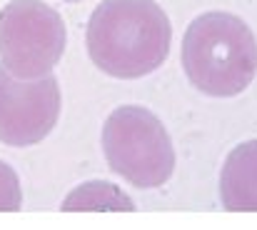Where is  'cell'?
<instances>
[{
    "label": "cell",
    "mask_w": 257,
    "mask_h": 230,
    "mask_svg": "<svg viewBox=\"0 0 257 230\" xmlns=\"http://www.w3.org/2000/svg\"><path fill=\"white\" fill-rule=\"evenodd\" d=\"M85 43L105 75L135 80L168 60L172 25L155 0H102L87 20Z\"/></svg>",
    "instance_id": "obj_1"
},
{
    "label": "cell",
    "mask_w": 257,
    "mask_h": 230,
    "mask_svg": "<svg viewBox=\"0 0 257 230\" xmlns=\"http://www.w3.org/2000/svg\"><path fill=\"white\" fill-rule=\"evenodd\" d=\"M182 70L210 98H235L257 75V38L250 25L225 10L197 15L182 38Z\"/></svg>",
    "instance_id": "obj_2"
},
{
    "label": "cell",
    "mask_w": 257,
    "mask_h": 230,
    "mask_svg": "<svg viewBox=\"0 0 257 230\" xmlns=\"http://www.w3.org/2000/svg\"><path fill=\"white\" fill-rule=\"evenodd\" d=\"M102 153L112 173L138 188H160L175 170V148L155 113L122 105L102 125Z\"/></svg>",
    "instance_id": "obj_3"
},
{
    "label": "cell",
    "mask_w": 257,
    "mask_h": 230,
    "mask_svg": "<svg viewBox=\"0 0 257 230\" xmlns=\"http://www.w3.org/2000/svg\"><path fill=\"white\" fill-rule=\"evenodd\" d=\"M68 40L60 13L43 0H10L0 10V65L15 78L48 75Z\"/></svg>",
    "instance_id": "obj_4"
},
{
    "label": "cell",
    "mask_w": 257,
    "mask_h": 230,
    "mask_svg": "<svg viewBox=\"0 0 257 230\" xmlns=\"http://www.w3.org/2000/svg\"><path fill=\"white\" fill-rule=\"evenodd\" d=\"M60 85L53 73L15 78L0 65V143L28 148L40 143L58 123Z\"/></svg>",
    "instance_id": "obj_5"
},
{
    "label": "cell",
    "mask_w": 257,
    "mask_h": 230,
    "mask_svg": "<svg viewBox=\"0 0 257 230\" xmlns=\"http://www.w3.org/2000/svg\"><path fill=\"white\" fill-rule=\"evenodd\" d=\"M220 198L230 213H257V140L227 155L220 173Z\"/></svg>",
    "instance_id": "obj_6"
},
{
    "label": "cell",
    "mask_w": 257,
    "mask_h": 230,
    "mask_svg": "<svg viewBox=\"0 0 257 230\" xmlns=\"http://www.w3.org/2000/svg\"><path fill=\"white\" fill-rule=\"evenodd\" d=\"M60 210L65 213H78V210H125L133 213L135 203L112 183L107 180H92L85 183L75 190L68 193V198L63 200Z\"/></svg>",
    "instance_id": "obj_7"
},
{
    "label": "cell",
    "mask_w": 257,
    "mask_h": 230,
    "mask_svg": "<svg viewBox=\"0 0 257 230\" xmlns=\"http://www.w3.org/2000/svg\"><path fill=\"white\" fill-rule=\"evenodd\" d=\"M23 205V190L18 173L0 160V213H18Z\"/></svg>",
    "instance_id": "obj_8"
},
{
    "label": "cell",
    "mask_w": 257,
    "mask_h": 230,
    "mask_svg": "<svg viewBox=\"0 0 257 230\" xmlns=\"http://www.w3.org/2000/svg\"><path fill=\"white\" fill-rule=\"evenodd\" d=\"M65 3H80V0H65Z\"/></svg>",
    "instance_id": "obj_9"
}]
</instances>
